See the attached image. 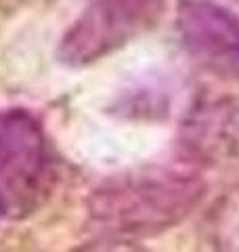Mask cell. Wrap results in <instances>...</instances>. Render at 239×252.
<instances>
[{"label": "cell", "instance_id": "52a82bcc", "mask_svg": "<svg viewBox=\"0 0 239 252\" xmlns=\"http://www.w3.org/2000/svg\"><path fill=\"white\" fill-rule=\"evenodd\" d=\"M76 252H149V250H145L143 246H139V244L126 242V240L107 238V240H99V242L86 244V246L78 248Z\"/></svg>", "mask_w": 239, "mask_h": 252}, {"label": "cell", "instance_id": "7a4b0ae2", "mask_svg": "<svg viewBox=\"0 0 239 252\" xmlns=\"http://www.w3.org/2000/svg\"><path fill=\"white\" fill-rule=\"evenodd\" d=\"M55 179V162L42 126L21 107L0 112V206L4 217L34 212Z\"/></svg>", "mask_w": 239, "mask_h": 252}, {"label": "cell", "instance_id": "ba28073f", "mask_svg": "<svg viewBox=\"0 0 239 252\" xmlns=\"http://www.w3.org/2000/svg\"><path fill=\"white\" fill-rule=\"evenodd\" d=\"M4 217V210H2V206H0V219H2Z\"/></svg>", "mask_w": 239, "mask_h": 252}, {"label": "cell", "instance_id": "6da1fadb", "mask_svg": "<svg viewBox=\"0 0 239 252\" xmlns=\"http://www.w3.org/2000/svg\"><path fill=\"white\" fill-rule=\"evenodd\" d=\"M202 195V181L189 172L145 170L94 191L90 217L111 235H147L182 220Z\"/></svg>", "mask_w": 239, "mask_h": 252}, {"label": "cell", "instance_id": "8992f818", "mask_svg": "<svg viewBox=\"0 0 239 252\" xmlns=\"http://www.w3.org/2000/svg\"><path fill=\"white\" fill-rule=\"evenodd\" d=\"M216 246L220 252H239V193L227 200L216 223Z\"/></svg>", "mask_w": 239, "mask_h": 252}, {"label": "cell", "instance_id": "277c9868", "mask_svg": "<svg viewBox=\"0 0 239 252\" xmlns=\"http://www.w3.org/2000/svg\"><path fill=\"white\" fill-rule=\"evenodd\" d=\"M182 46L220 78H239V15L216 0H182L177 13Z\"/></svg>", "mask_w": 239, "mask_h": 252}, {"label": "cell", "instance_id": "5b68a950", "mask_svg": "<svg viewBox=\"0 0 239 252\" xmlns=\"http://www.w3.org/2000/svg\"><path fill=\"white\" fill-rule=\"evenodd\" d=\"M191 156L216 164L239 156V105L235 101H212L193 109L182 130Z\"/></svg>", "mask_w": 239, "mask_h": 252}, {"label": "cell", "instance_id": "3957f363", "mask_svg": "<svg viewBox=\"0 0 239 252\" xmlns=\"http://www.w3.org/2000/svg\"><path fill=\"white\" fill-rule=\"evenodd\" d=\"M164 0H90L59 42V61L84 67L151 30Z\"/></svg>", "mask_w": 239, "mask_h": 252}]
</instances>
